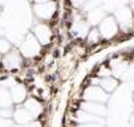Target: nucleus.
Instances as JSON below:
<instances>
[{
    "instance_id": "nucleus-4",
    "label": "nucleus",
    "mask_w": 134,
    "mask_h": 127,
    "mask_svg": "<svg viewBox=\"0 0 134 127\" xmlns=\"http://www.w3.org/2000/svg\"><path fill=\"white\" fill-rule=\"evenodd\" d=\"M8 49H9V44H8V41H5V40H0V52H2V53H5V52H8Z\"/></svg>"
},
{
    "instance_id": "nucleus-2",
    "label": "nucleus",
    "mask_w": 134,
    "mask_h": 127,
    "mask_svg": "<svg viewBox=\"0 0 134 127\" xmlns=\"http://www.w3.org/2000/svg\"><path fill=\"white\" fill-rule=\"evenodd\" d=\"M88 41L90 44H96V43H100V32L97 29H93L92 32H89L88 36Z\"/></svg>"
},
{
    "instance_id": "nucleus-3",
    "label": "nucleus",
    "mask_w": 134,
    "mask_h": 127,
    "mask_svg": "<svg viewBox=\"0 0 134 127\" xmlns=\"http://www.w3.org/2000/svg\"><path fill=\"white\" fill-rule=\"evenodd\" d=\"M102 86H104L106 90H110V92H111V90L117 86V82L114 81V80L106 78V80H104V81H102Z\"/></svg>"
},
{
    "instance_id": "nucleus-1",
    "label": "nucleus",
    "mask_w": 134,
    "mask_h": 127,
    "mask_svg": "<svg viewBox=\"0 0 134 127\" xmlns=\"http://www.w3.org/2000/svg\"><path fill=\"white\" fill-rule=\"evenodd\" d=\"M101 33L105 37H111L117 33V27L113 19H106L104 20V23L101 24Z\"/></svg>"
}]
</instances>
